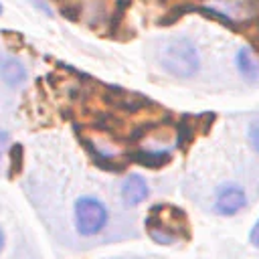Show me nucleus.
Returning <instances> with one entry per match:
<instances>
[{
  "label": "nucleus",
  "instance_id": "obj_1",
  "mask_svg": "<svg viewBox=\"0 0 259 259\" xmlns=\"http://www.w3.org/2000/svg\"><path fill=\"white\" fill-rule=\"evenodd\" d=\"M160 61H162V67L168 73H172L174 77L186 79L198 71L196 47L184 36L166 40L162 45V51H160Z\"/></svg>",
  "mask_w": 259,
  "mask_h": 259
},
{
  "label": "nucleus",
  "instance_id": "obj_2",
  "mask_svg": "<svg viewBox=\"0 0 259 259\" xmlns=\"http://www.w3.org/2000/svg\"><path fill=\"white\" fill-rule=\"evenodd\" d=\"M107 221V210L103 206L101 200L93 198V196H81L75 202V225L77 231L85 237L95 235L103 229Z\"/></svg>",
  "mask_w": 259,
  "mask_h": 259
},
{
  "label": "nucleus",
  "instance_id": "obj_3",
  "mask_svg": "<svg viewBox=\"0 0 259 259\" xmlns=\"http://www.w3.org/2000/svg\"><path fill=\"white\" fill-rule=\"evenodd\" d=\"M247 204L245 192L241 186L237 184H223L217 190V198H214V210L223 217H231L237 210H241Z\"/></svg>",
  "mask_w": 259,
  "mask_h": 259
},
{
  "label": "nucleus",
  "instance_id": "obj_4",
  "mask_svg": "<svg viewBox=\"0 0 259 259\" xmlns=\"http://www.w3.org/2000/svg\"><path fill=\"white\" fill-rule=\"evenodd\" d=\"M121 196L125 200V204H140L146 196H148V184L142 176L138 174H130L123 184H121Z\"/></svg>",
  "mask_w": 259,
  "mask_h": 259
},
{
  "label": "nucleus",
  "instance_id": "obj_5",
  "mask_svg": "<svg viewBox=\"0 0 259 259\" xmlns=\"http://www.w3.org/2000/svg\"><path fill=\"white\" fill-rule=\"evenodd\" d=\"M0 75L8 85H20L26 79V69L24 65L14 59V57H2L0 59Z\"/></svg>",
  "mask_w": 259,
  "mask_h": 259
},
{
  "label": "nucleus",
  "instance_id": "obj_6",
  "mask_svg": "<svg viewBox=\"0 0 259 259\" xmlns=\"http://www.w3.org/2000/svg\"><path fill=\"white\" fill-rule=\"evenodd\" d=\"M237 69L249 81H257L259 79V61L251 55L249 49H241L237 53Z\"/></svg>",
  "mask_w": 259,
  "mask_h": 259
},
{
  "label": "nucleus",
  "instance_id": "obj_7",
  "mask_svg": "<svg viewBox=\"0 0 259 259\" xmlns=\"http://www.w3.org/2000/svg\"><path fill=\"white\" fill-rule=\"evenodd\" d=\"M249 142L255 152H259V117H255L249 125Z\"/></svg>",
  "mask_w": 259,
  "mask_h": 259
},
{
  "label": "nucleus",
  "instance_id": "obj_8",
  "mask_svg": "<svg viewBox=\"0 0 259 259\" xmlns=\"http://www.w3.org/2000/svg\"><path fill=\"white\" fill-rule=\"evenodd\" d=\"M249 239H251V243H253L255 247H259V219H257L255 227L251 229V235H249Z\"/></svg>",
  "mask_w": 259,
  "mask_h": 259
},
{
  "label": "nucleus",
  "instance_id": "obj_9",
  "mask_svg": "<svg viewBox=\"0 0 259 259\" xmlns=\"http://www.w3.org/2000/svg\"><path fill=\"white\" fill-rule=\"evenodd\" d=\"M38 10H42V12H47V14H51V6H49V2H45V0H30Z\"/></svg>",
  "mask_w": 259,
  "mask_h": 259
},
{
  "label": "nucleus",
  "instance_id": "obj_10",
  "mask_svg": "<svg viewBox=\"0 0 259 259\" xmlns=\"http://www.w3.org/2000/svg\"><path fill=\"white\" fill-rule=\"evenodd\" d=\"M8 144V134L0 130V162H2V156H4V148Z\"/></svg>",
  "mask_w": 259,
  "mask_h": 259
},
{
  "label": "nucleus",
  "instance_id": "obj_11",
  "mask_svg": "<svg viewBox=\"0 0 259 259\" xmlns=\"http://www.w3.org/2000/svg\"><path fill=\"white\" fill-rule=\"evenodd\" d=\"M2 245H4V235H2V231H0V251H2Z\"/></svg>",
  "mask_w": 259,
  "mask_h": 259
},
{
  "label": "nucleus",
  "instance_id": "obj_12",
  "mask_svg": "<svg viewBox=\"0 0 259 259\" xmlns=\"http://www.w3.org/2000/svg\"><path fill=\"white\" fill-rule=\"evenodd\" d=\"M0 14H2V4H0Z\"/></svg>",
  "mask_w": 259,
  "mask_h": 259
}]
</instances>
